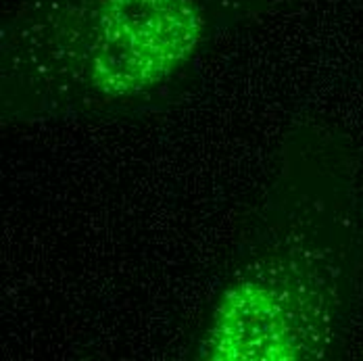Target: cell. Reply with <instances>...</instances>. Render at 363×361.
<instances>
[{
    "instance_id": "cell-1",
    "label": "cell",
    "mask_w": 363,
    "mask_h": 361,
    "mask_svg": "<svg viewBox=\"0 0 363 361\" xmlns=\"http://www.w3.org/2000/svg\"><path fill=\"white\" fill-rule=\"evenodd\" d=\"M240 0H28L2 28L0 119H134L174 107Z\"/></svg>"
},
{
    "instance_id": "cell-2",
    "label": "cell",
    "mask_w": 363,
    "mask_h": 361,
    "mask_svg": "<svg viewBox=\"0 0 363 361\" xmlns=\"http://www.w3.org/2000/svg\"><path fill=\"white\" fill-rule=\"evenodd\" d=\"M318 134L292 128L196 334L199 361H318L334 351L345 270Z\"/></svg>"
}]
</instances>
